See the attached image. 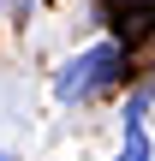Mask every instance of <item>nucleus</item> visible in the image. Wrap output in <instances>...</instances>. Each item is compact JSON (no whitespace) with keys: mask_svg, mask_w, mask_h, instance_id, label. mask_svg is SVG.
<instances>
[{"mask_svg":"<svg viewBox=\"0 0 155 161\" xmlns=\"http://www.w3.org/2000/svg\"><path fill=\"white\" fill-rule=\"evenodd\" d=\"M119 66H125L119 42H90L84 54H72V60L60 66L54 96H60V102H90V96H102V90L119 78Z\"/></svg>","mask_w":155,"mask_h":161,"instance_id":"nucleus-1","label":"nucleus"},{"mask_svg":"<svg viewBox=\"0 0 155 161\" xmlns=\"http://www.w3.org/2000/svg\"><path fill=\"white\" fill-rule=\"evenodd\" d=\"M155 149H149V131H143V125H131V131H125V143H119V155L113 161H149Z\"/></svg>","mask_w":155,"mask_h":161,"instance_id":"nucleus-2","label":"nucleus"},{"mask_svg":"<svg viewBox=\"0 0 155 161\" xmlns=\"http://www.w3.org/2000/svg\"><path fill=\"white\" fill-rule=\"evenodd\" d=\"M149 102H155V90H137V96L125 102V131H131V125H143V114H149Z\"/></svg>","mask_w":155,"mask_h":161,"instance_id":"nucleus-3","label":"nucleus"},{"mask_svg":"<svg viewBox=\"0 0 155 161\" xmlns=\"http://www.w3.org/2000/svg\"><path fill=\"white\" fill-rule=\"evenodd\" d=\"M30 6H36V0H12V12H18V18H30Z\"/></svg>","mask_w":155,"mask_h":161,"instance_id":"nucleus-4","label":"nucleus"},{"mask_svg":"<svg viewBox=\"0 0 155 161\" xmlns=\"http://www.w3.org/2000/svg\"><path fill=\"white\" fill-rule=\"evenodd\" d=\"M0 161H12V155H6V149H0Z\"/></svg>","mask_w":155,"mask_h":161,"instance_id":"nucleus-5","label":"nucleus"}]
</instances>
